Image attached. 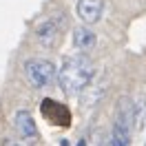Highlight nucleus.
Returning a JSON list of instances; mask_svg holds the SVG:
<instances>
[{
  "label": "nucleus",
  "instance_id": "1",
  "mask_svg": "<svg viewBox=\"0 0 146 146\" xmlns=\"http://www.w3.org/2000/svg\"><path fill=\"white\" fill-rule=\"evenodd\" d=\"M93 62L89 55H71V58H66L64 64L60 66V71H58V82L62 86V91L66 95H78V93H82L93 80Z\"/></svg>",
  "mask_w": 146,
  "mask_h": 146
},
{
  "label": "nucleus",
  "instance_id": "2",
  "mask_svg": "<svg viewBox=\"0 0 146 146\" xmlns=\"http://www.w3.org/2000/svg\"><path fill=\"white\" fill-rule=\"evenodd\" d=\"M55 66L53 62H49L44 58H31L25 62V78L33 89H44L49 84H53L55 80Z\"/></svg>",
  "mask_w": 146,
  "mask_h": 146
},
{
  "label": "nucleus",
  "instance_id": "3",
  "mask_svg": "<svg viewBox=\"0 0 146 146\" xmlns=\"http://www.w3.org/2000/svg\"><path fill=\"white\" fill-rule=\"evenodd\" d=\"M133 124H135V104L128 100V98H122L117 104V119H115V128H113V135L126 139L131 137V131H133Z\"/></svg>",
  "mask_w": 146,
  "mask_h": 146
},
{
  "label": "nucleus",
  "instance_id": "4",
  "mask_svg": "<svg viewBox=\"0 0 146 146\" xmlns=\"http://www.w3.org/2000/svg\"><path fill=\"white\" fill-rule=\"evenodd\" d=\"M42 115H44L51 124H55V126H69V124H71V113H69V109H66L64 104H60V102H55V100H44L42 102Z\"/></svg>",
  "mask_w": 146,
  "mask_h": 146
},
{
  "label": "nucleus",
  "instance_id": "5",
  "mask_svg": "<svg viewBox=\"0 0 146 146\" xmlns=\"http://www.w3.org/2000/svg\"><path fill=\"white\" fill-rule=\"evenodd\" d=\"M60 27H62V18L60 16H55V18H49L46 22H42L40 27H38L36 36H38V42L44 46H51L58 40L60 36Z\"/></svg>",
  "mask_w": 146,
  "mask_h": 146
},
{
  "label": "nucleus",
  "instance_id": "6",
  "mask_svg": "<svg viewBox=\"0 0 146 146\" xmlns=\"http://www.w3.org/2000/svg\"><path fill=\"white\" fill-rule=\"evenodd\" d=\"M102 9H104V0H80L78 2V16L86 25L98 22L102 18Z\"/></svg>",
  "mask_w": 146,
  "mask_h": 146
},
{
  "label": "nucleus",
  "instance_id": "7",
  "mask_svg": "<svg viewBox=\"0 0 146 146\" xmlns=\"http://www.w3.org/2000/svg\"><path fill=\"white\" fill-rule=\"evenodd\" d=\"M13 124H16V128H18V133L22 137H27V139L38 137L36 119L31 117V113H29V111H18V113H16V117H13Z\"/></svg>",
  "mask_w": 146,
  "mask_h": 146
},
{
  "label": "nucleus",
  "instance_id": "8",
  "mask_svg": "<svg viewBox=\"0 0 146 146\" xmlns=\"http://www.w3.org/2000/svg\"><path fill=\"white\" fill-rule=\"evenodd\" d=\"M73 44L80 51H91L95 46V33L89 27H78L73 29Z\"/></svg>",
  "mask_w": 146,
  "mask_h": 146
},
{
  "label": "nucleus",
  "instance_id": "9",
  "mask_svg": "<svg viewBox=\"0 0 146 146\" xmlns=\"http://www.w3.org/2000/svg\"><path fill=\"white\" fill-rule=\"evenodd\" d=\"M111 146H128V142L126 139H122V137H111Z\"/></svg>",
  "mask_w": 146,
  "mask_h": 146
},
{
  "label": "nucleus",
  "instance_id": "10",
  "mask_svg": "<svg viewBox=\"0 0 146 146\" xmlns=\"http://www.w3.org/2000/svg\"><path fill=\"white\" fill-rule=\"evenodd\" d=\"M78 146H86V142H84V139H80V142H78Z\"/></svg>",
  "mask_w": 146,
  "mask_h": 146
},
{
  "label": "nucleus",
  "instance_id": "11",
  "mask_svg": "<svg viewBox=\"0 0 146 146\" xmlns=\"http://www.w3.org/2000/svg\"><path fill=\"white\" fill-rule=\"evenodd\" d=\"M7 146H22V144H13V142H9V144H7Z\"/></svg>",
  "mask_w": 146,
  "mask_h": 146
}]
</instances>
